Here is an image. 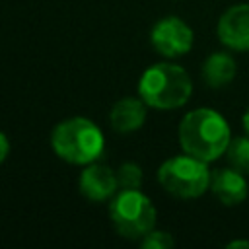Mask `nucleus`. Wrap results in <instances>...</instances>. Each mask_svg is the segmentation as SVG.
I'll use <instances>...</instances> for the list:
<instances>
[{
	"label": "nucleus",
	"instance_id": "obj_1",
	"mask_svg": "<svg viewBox=\"0 0 249 249\" xmlns=\"http://www.w3.org/2000/svg\"><path fill=\"white\" fill-rule=\"evenodd\" d=\"M177 134L183 152L206 163L226 154L231 140L228 121L218 111L208 107L189 111L181 119Z\"/></svg>",
	"mask_w": 249,
	"mask_h": 249
},
{
	"label": "nucleus",
	"instance_id": "obj_2",
	"mask_svg": "<svg viewBox=\"0 0 249 249\" xmlns=\"http://www.w3.org/2000/svg\"><path fill=\"white\" fill-rule=\"evenodd\" d=\"M54 156L70 165H88L101 158L105 150L103 130L88 117H70L54 124L51 132Z\"/></svg>",
	"mask_w": 249,
	"mask_h": 249
},
{
	"label": "nucleus",
	"instance_id": "obj_3",
	"mask_svg": "<svg viewBox=\"0 0 249 249\" xmlns=\"http://www.w3.org/2000/svg\"><path fill=\"white\" fill-rule=\"evenodd\" d=\"M193 93V82L187 70L171 62H156L148 66L138 80V95L158 111L183 107Z\"/></svg>",
	"mask_w": 249,
	"mask_h": 249
},
{
	"label": "nucleus",
	"instance_id": "obj_4",
	"mask_svg": "<svg viewBox=\"0 0 249 249\" xmlns=\"http://www.w3.org/2000/svg\"><path fill=\"white\" fill-rule=\"evenodd\" d=\"M156 206L140 189H119L109 202V220L126 239H142L156 228Z\"/></svg>",
	"mask_w": 249,
	"mask_h": 249
},
{
	"label": "nucleus",
	"instance_id": "obj_5",
	"mask_svg": "<svg viewBox=\"0 0 249 249\" xmlns=\"http://www.w3.org/2000/svg\"><path fill=\"white\" fill-rule=\"evenodd\" d=\"M208 163L183 154L165 160L158 169V181L165 193L177 198H196L210 189Z\"/></svg>",
	"mask_w": 249,
	"mask_h": 249
},
{
	"label": "nucleus",
	"instance_id": "obj_6",
	"mask_svg": "<svg viewBox=\"0 0 249 249\" xmlns=\"http://www.w3.org/2000/svg\"><path fill=\"white\" fill-rule=\"evenodd\" d=\"M193 29L177 16L161 18L150 31V43L154 51L165 58H177L187 54L193 47Z\"/></svg>",
	"mask_w": 249,
	"mask_h": 249
},
{
	"label": "nucleus",
	"instance_id": "obj_7",
	"mask_svg": "<svg viewBox=\"0 0 249 249\" xmlns=\"http://www.w3.org/2000/svg\"><path fill=\"white\" fill-rule=\"evenodd\" d=\"M78 189L84 198L89 202H105L111 200L119 193L117 171L103 165V163H88L84 165L78 177Z\"/></svg>",
	"mask_w": 249,
	"mask_h": 249
},
{
	"label": "nucleus",
	"instance_id": "obj_8",
	"mask_svg": "<svg viewBox=\"0 0 249 249\" xmlns=\"http://www.w3.org/2000/svg\"><path fill=\"white\" fill-rule=\"evenodd\" d=\"M218 39L231 51H249V4H235L220 16Z\"/></svg>",
	"mask_w": 249,
	"mask_h": 249
},
{
	"label": "nucleus",
	"instance_id": "obj_9",
	"mask_svg": "<svg viewBox=\"0 0 249 249\" xmlns=\"http://www.w3.org/2000/svg\"><path fill=\"white\" fill-rule=\"evenodd\" d=\"M210 191L222 204L235 206L247 198V181L243 173L233 167L216 169L210 175Z\"/></svg>",
	"mask_w": 249,
	"mask_h": 249
},
{
	"label": "nucleus",
	"instance_id": "obj_10",
	"mask_svg": "<svg viewBox=\"0 0 249 249\" xmlns=\"http://www.w3.org/2000/svg\"><path fill=\"white\" fill-rule=\"evenodd\" d=\"M148 115V105L142 97H123L119 99L109 111V124L115 132L128 134L142 128Z\"/></svg>",
	"mask_w": 249,
	"mask_h": 249
},
{
	"label": "nucleus",
	"instance_id": "obj_11",
	"mask_svg": "<svg viewBox=\"0 0 249 249\" xmlns=\"http://www.w3.org/2000/svg\"><path fill=\"white\" fill-rule=\"evenodd\" d=\"M235 60L226 53H212L202 64V80L208 88H224L235 78Z\"/></svg>",
	"mask_w": 249,
	"mask_h": 249
},
{
	"label": "nucleus",
	"instance_id": "obj_12",
	"mask_svg": "<svg viewBox=\"0 0 249 249\" xmlns=\"http://www.w3.org/2000/svg\"><path fill=\"white\" fill-rule=\"evenodd\" d=\"M226 156H228V161L233 169L241 171L243 175L249 173V138L247 136H239V138L230 140Z\"/></svg>",
	"mask_w": 249,
	"mask_h": 249
},
{
	"label": "nucleus",
	"instance_id": "obj_13",
	"mask_svg": "<svg viewBox=\"0 0 249 249\" xmlns=\"http://www.w3.org/2000/svg\"><path fill=\"white\" fill-rule=\"evenodd\" d=\"M117 181H119V189H140L144 173L142 167L134 161H124L121 163L117 169Z\"/></svg>",
	"mask_w": 249,
	"mask_h": 249
},
{
	"label": "nucleus",
	"instance_id": "obj_14",
	"mask_svg": "<svg viewBox=\"0 0 249 249\" xmlns=\"http://www.w3.org/2000/svg\"><path fill=\"white\" fill-rule=\"evenodd\" d=\"M140 245L144 249H169V247H173V237L167 231H161V230L154 228L152 231H148L140 239Z\"/></svg>",
	"mask_w": 249,
	"mask_h": 249
},
{
	"label": "nucleus",
	"instance_id": "obj_15",
	"mask_svg": "<svg viewBox=\"0 0 249 249\" xmlns=\"http://www.w3.org/2000/svg\"><path fill=\"white\" fill-rule=\"evenodd\" d=\"M8 154H10V140H8V136L0 130V163L6 161Z\"/></svg>",
	"mask_w": 249,
	"mask_h": 249
},
{
	"label": "nucleus",
	"instance_id": "obj_16",
	"mask_svg": "<svg viewBox=\"0 0 249 249\" xmlns=\"http://www.w3.org/2000/svg\"><path fill=\"white\" fill-rule=\"evenodd\" d=\"M228 247H249V241H241V239H237V241H231Z\"/></svg>",
	"mask_w": 249,
	"mask_h": 249
},
{
	"label": "nucleus",
	"instance_id": "obj_17",
	"mask_svg": "<svg viewBox=\"0 0 249 249\" xmlns=\"http://www.w3.org/2000/svg\"><path fill=\"white\" fill-rule=\"evenodd\" d=\"M243 126H245V130H247V134H249V107H247V111H245V115H243Z\"/></svg>",
	"mask_w": 249,
	"mask_h": 249
}]
</instances>
